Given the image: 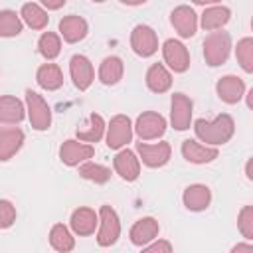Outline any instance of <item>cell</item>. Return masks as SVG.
<instances>
[{
    "label": "cell",
    "instance_id": "obj_10",
    "mask_svg": "<svg viewBox=\"0 0 253 253\" xmlns=\"http://www.w3.org/2000/svg\"><path fill=\"white\" fill-rule=\"evenodd\" d=\"M136 150L142 158V162L148 168H160L170 160L172 146L168 142H156V144H146V142H136Z\"/></svg>",
    "mask_w": 253,
    "mask_h": 253
},
{
    "label": "cell",
    "instance_id": "obj_27",
    "mask_svg": "<svg viewBox=\"0 0 253 253\" xmlns=\"http://www.w3.org/2000/svg\"><path fill=\"white\" fill-rule=\"evenodd\" d=\"M20 16H22V20L32 28V30H43L45 26H47V12L42 8V6H38V4H34V2H28V4H24L22 6V10H20Z\"/></svg>",
    "mask_w": 253,
    "mask_h": 253
},
{
    "label": "cell",
    "instance_id": "obj_9",
    "mask_svg": "<svg viewBox=\"0 0 253 253\" xmlns=\"http://www.w3.org/2000/svg\"><path fill=\"white\" fill-rule=\"evenodd\" d=\"M192 109L194 103L188 95L184 93H174L172 95V111H170V123L176 130H186L190 128L192 123Z\"/></svg>",
    "mask_w": 253,
    "mask_h": 253
},
{
    "label": "cell",
    "instance_id": "obj_7",
    "mask_svg": "<svg viewBox=\"0 0 253 253\" xmlns=\"http://www.w3.org/2000/svg\"><path fill=\"white\" fill-rule=\"evenodd\" d=\"M132 138V123L126 115H115L109 123V130H107V146L117 150L123 148L125 144H128Z\"/></svg>",
    "mask_w": 253,
    "mask_h": 253
},
{
    "label": "cell",
    "instance_id": "obj_11",
    "mask_svg": "<svg viewBox=\"0 0 253 253\" xmlns=\"http://www.w3.org/2000/svg\"><path fill=\"white\" fill-rule=\"evenodd\" d=\"M95 154V148L91 144H85L83 140H65L59 148V158L67 166H79L81 162L89 160Z\"/></svg>",
    "mask_w": 253,
    "mask_h": 253
},
{
    "label": "cell",
    "instance_id": "obj_24",
    "mask_svg": "<svg viewBox=\"0 0 253 253\" xmlns=\"http://www.w3.org/2000/svg\"><path fill=\"white\" fill-rule=\"evenodd\" d=\"M146 85L154 93H166L172 85V75L162 63H154L146 71Z\"/></svg>",
    "mask_w": 253,
    "mask_h": 253
},
{
    "label": "cell",
    "instance_id": "obj_40",
    "mask_svg": "<svg viewBox=\"0 0 253 253\" xmlns=\"http://www.w3.org/2000/svg\"><path fill=\"white\" fill-rule=\"evenodd\" d=\"M194 4H200V6H206V4H217L221 0H192Z\"/></svg>",
    "mask_w": 253,
    "mask_h": 253
},
{
    "label": "cell",
    "instance_id": "obj_2",
    "mask_svg": "<svg viewBox=\"0 0 253 253\" xmlns=\"http://www.w3.org/2000/svg\"><path fill=\"white\" fill-rule=\"evenodd\" d=\"M231 49V36L227 32H211L204 40V59L210 67L223 65L229 57Z\"/></svg>",
    "mask_w": 253,
    "mask_h": 253
},
{
    "label": "cell",
    "instance_id": "obj_18",
    "mask_svg": "<svg viewBox=\"0 0 253 253\" xmlns=\"http://www.w3.org/2000/svg\"><path fill=\"white\" fill-rule=\"evenodd\" d=\"M182 156L194 164H208V162L217 158V148L215 146H204V144L188 138L182 142Z\"/></svg>",
    "mask_w": 253,
    "mask_h": 253
},
{
    "label": "cell",
    "instance_id": "obj_31",
    "mask_svg": "<svg viewBox=\"0 0 253 253\" xmlns=\"http://www.w3.org/2000/svg\"><path fill=\"white\" fill-rule=\"evenodd\" d=\"M22 32V20L14 10L0 12V38H14Z\"/></svg>",
    "mask_w": 253,
    "mask_h": 253
},
{
    "label": "cell",
    "instance_id": "obj_32",
    "mask_svg": "<svg viewBox=\"0 0 253 253\" xmlns=\"http://www.w3.org/2000/svg\"><path fill=\"white\" fill-rule=\"evenodd\" d=\"M38 51L45 57V59H55L61 51V42H59V36L53 34V32H45L40 36L38 40Z\"/></svg>",
    "mask_w": 253,
    "mask_h": 253
},
{
    "label": "cell",
    "instance_id": "obj_1",
    "mask_svg": "<svg viewBox=\"0 0 253 253\" xmlns=\"http://www.w3.org/2000/svg\"><path fill=\"white\" fill-rule=\"evenodd\" d=\"M194 130H196V136L202 140V142H208V144H225L233 132H235V123L231 119V115L227 113H221L215 117V121H206V119H198L194 123Z\"/></svg>",
    "mask_w": 253,
    "mask_h": 253
},
{
    "label": "cell",
    "instance_id": "obj_26",
    "mask_svg": "<svg viewBox=\"0 0 253 253\" xmlns=\"http://www.w3.org/2000/svg\"><path fill=\"white\" fill-rule=\"evenodd\" d=\"M229 18H231L229 8H225V6H210L202 14V28L208 30V32L219 30L229 22Z\"/></svg>",
    "mask_w": 253,
    "mask_h": 253
},
{
    "label": "cell",
    "instance_id": "obj_41",
    "mask_svg": "<svg viewBox=\"0 0 253 253\" xmlns=\"http://www.w3.org/2000/svg\"><path fill=\"white\" fill-rule=\"evenodd\" d=\"M93 2H105V0H93Z\"/></svg>",
    "mask_w": 253,
    "mask_h": 253
},
{
    "label": "cell",
    "instance_id": "obj_15",
    "mask_svg": "<svg viewBox=\"0 0 253 253\" xmlns=\"http://www.w3.org/2000/svg\"><path fill=\"white\" fill-rule=\"evenodd\" d=\"M215 91L223 103L235 105L245 93V83H243V79H239L235 75H225L215 83Z\"/></svg>",
    "mask_w": 253,
    "mask_h": 253
},
{
    "label": "cell",
    "instance_id": "obj_28",
    "mask_svg": "<svg viewBox=\"0 0 253 253\" xmlns=\"http://www.w3.org/2000/svg\"><path fill=\"white\" fill-rule=\"evenodd\" d=\"M105 132V121L101 115L93 113L89 117V123L83 128H77V138L83 142H99Z\"/></svg>",
    "mask_w": 253,
    "mask_h": 253
},
{
    "label": "cell",
    "instance_id": "obj_39",
    "mask_svg": "<svg viewBox=\"0 0 253 253\" xmlns=\"http://www.w3.org/2000/svg\"><path fill=\"white\" fill-rule=\"evenodd\" d=\"M123 4H126V6H140V4H144L146 0H121Z\"/></svg>",
    "mask_w": 253,
    "mask_h": 253
},
{
    "label": "cell",
    "instance_id": "obj_38",
    "mask_svg": "<svg viewBox=\"0 0 253 253\" xmlns=\"http://www.w3.org/2000/svg\"><path fill=\"white\" fill-rule=\"evenodd\" d=\"M231 251H233V253H237V251H253V247H251L249 243H247V245H243V243H239V245H235V247H233Z\"/></svg>",
    "mask_w": 253,
    "mask_h": 253
},
{
    "label": "cell",
    "instance_id": "obj_3",
    "mask_svg": "<svg viewBox=\"0 0 253 253\" xmlns=\"http://www.w3.org/2000/svg\"><path fill=\"white\" fill-rule=\"evenodd\" d=\"M26 107H28V119H30L32 128L47 130L51 125V109L43 101V97L32 89H28L26 91Z\"/></svg>",
    "mask_w": 253,
    "mask_h": 253
},
{
    "label": "cell",
    "instance_id": "obj_22",
    "mask_svg": "<svg viewBox=\"0 0 253 253\" xmlns=\"http://www.w3.org/2000/svg\"><path fill=\"white\" fill-rule=\"evenodd\" d=\"M24 115H26V109L18 97H12V95L0 97V123L16 125L24 119Z\"/></svg>",
    "mask_w": 253,
    "mask_h": 253
},
{
    "label": "cell",
    "instance_id": "obj_8",
    "mask_svg": "<svg viewBox=\"0 0 253 253\" xmlns=\"http://www.w3.org/2000/svg\"><path fill=\"white\" fill-rule=\"evenodd\" d=\"M162 55H164V61L168 63V67L174 71V73H184L188 71L190 67V53L186 49V45L178 40H166L164 45H162Z\"/></svg>",
    "mask_w": 253,
    "mask_h": 253
},
{
    "label": "cell",
    "instance_id": "obj_35",
    "mask_svg": "<svg viewBox=\"0 0 253 253\" xmlns=\"http://www.w3.org/2000/svg\"><path fill=\"white\" fill-rule=\"evenodd\" d=\"M16 221V208L8 200H0V229L10 227Z\"/></svg>",
    "mask_w": 253,
    "mask_h": 253
},
{
    "label": "cell",
    "instance_id": "obj_36",
    "mask_svg": "<svg viewBox=\"0 0 253 253\" xmlns=\"http://www.w3.org/2000/svg\"><path fill=\"white\" fill-rule=\"evenodd\" d=\"M144 251H148V253H154V251H164V253H170V251H172V245H170L168 241L146 243V245H144Z\"/></svg>",
    "mask_w": 253,
    "mask_h": 253
},
{
    "label": "cell",
    "instance_id": "obj_25",
    "mask_svg": "<svg viewBox=\"0 0 253 253\" xmlns=\"http://www.w3.org/2000/svg\"><path fill=\"white\" fill-rule=\"evenodd\" d=\"M123 71H125L123 59L117 55H109L103 59V63L99 67V79L103 85H115L123 79Z\"/></svg>",
    "mask_w": 253,
    "mask_h": 253
},
{
    "label": "cell",
    "instance_id": "obj_4",
    "mask_svg": "<svg viewBox=\"0 0 253 253\" xmlns=\"http://www.w3.org/2000/svg\"><path fill=\"white\" fill-rule=\"evenodd\" d=\"M99 233H97V243L101 247H109L113 243H117L119 235H121V221L117 211L111 206H101L99 210Z\"/></svg>",
    "mask_w": 253,
    "mask_h": 253
},
{
    "label": "cell",
    "instance_id": "obj_37",
    "mask_svg": "<svg viewBox=\"0 0 253 253\" xmlns=\"http://www.w3.org/2000/svg\"><path fill=\"white\" fill-rule=\"evenodd\" d=\"M42 4H43L47 10H59V8L65 4V0H42Z\"/></svg>",
    "mask_w": 253,
    "mask_h": 253
},
{
    "label": "cell",
    "instance_id": "obj_33",
    "mask_svg": "<svg viewBox=\"0 0 253 253\" xmlns=\"http://www.w3.org/2000/svg\"><path fill=\"white\" fill-rule=\"evenodd\" d=\"M235 55H237V61L243 67V71L251 73L253 71V40L251 38L239 40L237 47H235Z\"/></svg>",
    "mask_w": 253,
    "mask_h": 253
},
{
    "label": "cell",
    "instance_id": "obj_12",
    "mask_svg": "<svg viewBox=\"0 0 253 253\" xmlns=\"http://www.w3.org/2000/svg\"><path fill=\"white\" fill-rule=\"evenodd\" d=\"M69 73H71L73 85H75L79 91L89 89V85H91L93 79H95V71H93L91 61H89L85 55H79V53L69 59Z\"/></svg>",
    "mask_w": 253,
    "mask_h": 253
},
{
    "label": "cell",
    "instance_id": "obj_16",
    "mask_svg": "<svg viewBox=\"0 0 253 253\" xmlns=\"http://www.w3.org/2000/svg\"><path fill=\"white\" fill-rule=\"evenodd\" d=\"M87 32H89V26L81 16L71 14V16H65L59 20V34L67 43L81 42L87 36Z\"/></svg>",
    "mask_w": 253,
    "mask_h": 253
},
{
    "label": "cell",
    "instance_id": "obj_21",
    "mask_svg": "<svg viewBox=\"0 0 253 253\" xmlns=\"http://www.w3.org/2000/svg\"><path fill=\"white\" fill-rule=\"evenodd\" d=\"M158 231H160V225H158V221H156L154 217H142V219H138V221L130 227L128 237H130V241H132L134 245L144 247L146 243H150L152 239H156Z\"/></svg>",
    "mask_w": 253,
    "mask_h": 253
},
{
    "label": "cell",
    "instance_id": "obj_34",
    "mask_svg": "<svg viewBox=\"0 0 253 253\" xmlns=\"http://www.w3.org/2000/svg\"><path fill=\"white\" fill-rule=\"evenodd\" d=\"M237 227L245 239H253V208L251 206L241 208L237 217Z\"/></svg>",
    "mask_w": 253,
    "mask_h": 253
},
{
    "label": "cell",
    "instance_id": "obj_19",
    "mask_svg": "<svg viewBox=\"0 0 253 253\" xmlns=\"http://www.w3.org/2000/svg\"><path fill=\"white\" fill-rule=\"evenodd\" d=\"M113 166H115L117 174L126 182H134L140 174V162H138V158L134 156L132 150H121L115 156Z\"/></svg>",
    "mask_w": 253,
    "mask_h": 253
},
{
    "label": "cell",
    "instance_id": "obj_14",
    "mask_svg": "<svg viewBox=\"0 0 253 253\" xmlns=\"http://www.w3.org/2000/svg\"><path fill=\"white\" fill-rule=\"evenodd\" d=\"M24 144V130L18 126H0V162L10 160Z\"/></svg>",
    "mask_w": 253,
    "mask_h": 253
},
{
    "label": "cell",
    "instance_id": "obj_30",
    "mask_svg": "<svg viewBox=\"0 0 253 253\" xmlns=\"http://www.w3.org/2000/svg\"><path fill=\"white\" fill-rule=\"evenodd\" d=\"M79 176L85 178V180H91L95 184H107L111 180V168L85 160V164L79 166Z\"/></svg>",
    "mask_w": 253,
    "mask_h": 253
},
{
    "label": "cell",
    "instance_id": "obj_23",
    "mask_svg": "<svg viewBox=\"0 0 253 253\" xmlns=\"http://www.w3.org/2000/svg\"><path fill=\"white\" fill-rule=\"evenodd\" d=\"M36 81H38V85L42 89L55 91V89H59L63 85V73H61L59 65H55V63H43L38 69V73H36Z\"/></svg>",
    "mask_w": 253,
    "mask_h": 253
},
{
    "label": "cell",
    "instance_id": "obj_13",
    "mask_svg": "<svg viewBox=\"0 0 253 253\" xmlns=\"http://www.w3.org/2000/svg\"><path fill=\"white\" fill-rule=\"evenodd\" d=\"M170 22L180 38H192L198 30V16L190 6H178L170 14Z\"/></svg>",
    "mask_w": 253,
    "mask_h": 253
},
{
    "label": "cell",
    "instance_id": "obj_17",
    "mask_svg": "<svg viewBox=\"0 0 253 253\" xmlns=\"http://www.w3.org/2000/svg\"><path fill=\"white\" fill-rule=\"evenodd\" d=\"M182 202L190 211H204L211 202V192L204 184H192L184 190Z\"/></svg>",
    "mask_w": 253,
    "mask_h": 253
},
{
    "label": "cell",
    "instance_id": "obj_29",
    "mask_svg": "<svg viewBox=\"0 0 253 253\" xmlns=\"http://www.w3.org/2000/svg\"><path fill=\"white\" fill-rule=\"evenodd\" d=\"M49 243L59 253H67V251H71L75 247V239H73V235L69 233V229L63 223H55L51 227V231H49Z\"/></svg>",
    "mask_w": 253,
    "mask_h": 253
},
{
    "label": "cell",
    "instance_id": "obj_20",
    "mask_svg": "<svg viewBox=\"0 0 253 253\" xmlns=\"http://www.w3.org/2000/svg\"><path fill=\"white\" fill-rule=\"evenodd\" d=\"M71 229L81 235V237H87L91 233H95V227L99 223V215L91 210V208H77L73 213H71Z\"/></svg>",
    "mask_w": 253,
    "mask_h": 253
},
{
    "label": "cell",
    "instance_id": "obj_5",
    "mask_svg": "<svg viewBox=\"0 0 253 253\" xmlns=\"http://www.w3.org/2000/svg\"><path fill=\"white\" fill-rule=\"evenodd\" d=\"M130 47L136 55L140 57H150L156 53L158 49V38H156V32L150 28V26H144V24H138L134 26V30L130 32Z\"/></svg>",
    "mask_w": 253,
    "mask_h": 253
},
{
    "label": "cell",
    "instance_id": "obj_6",
    "mask_svg": "<svg viewBox=\"0 0 253 253\" xmlns=\"http://www.w3.org/2000/svg\"><path fill=\"white\" fill-rule=\"evenodd\" d=\"M136 134L140 136V140H152V138H160L166 130V121L160 113L154 111H144L142 115H138L136 125H134Z\"/></svg>",
    "mask_w": 253,
    "mask_h": 253
}]
</instances>
